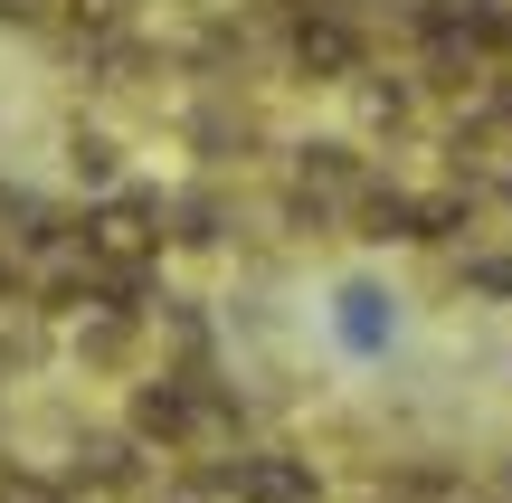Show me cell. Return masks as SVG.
Returning <instances> with one entry per match:
<instances>
[{
	"label": "cell",
	"instance_id": "1",
	"mask_svg": "<svg viewBox=\"0 0 512 503\" xmlns=\"http://www.w3.org/2000/svg\"><path fill=\"white\" fill-rule=\"evenodd\" d=\"M228 494L238 503H313V466H294V456H238Z\"/></svg>",
	"mask_w": 512,
	"mask_h": 503
},
{
	"label": "cell",
	"instance_id": "2",
	"mask_svg": "<svg viewBox=\"0 0 512 503\" xmlns=\"http://www.w3.org/2000/svg\"><path fill=\"white\" fill-rule=\"evenodd\" d=\"M133 352H143L133 314H86V333H76V361H95V371H124Z\"/></svg>",
	"mask_w": 512,
	"mask_h": 503
},
{
	"label": "cell",
	"instance_id": "3",
	"mask_svg": "<svg viewBox=\"0 0 512 503\" xmlns=\"http://www.w3.org/2000/svg\"><path fill=\"white\" fill-rule=\"evenodd\" d=\"M342 304H351V314H342V323H351V342H370V333H380V295H370V285H351Z\"/></svg>",
	"mask_w": 512,
	"mask_h": 503
},
{
	"label": "cell",
	"instance_id": "4",
	"mask_svg": "<svg viewBox=\"0 0 512 503\" xmlns=\"http://www.w3.org/2000/svg\"><path fill=\"white\" fill-rule=\"evenodd\" d=\"M76 171L86 181H114V143H76Z\"/></svg>",
	"mask_w": 512,
	"mask_h": 503
}]
</instances>
